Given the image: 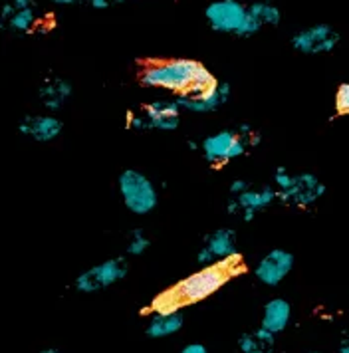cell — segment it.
<instances>
[{
    "mask_svg": "<svg viewBox=\"0 0 349 353\" xmlns=\"http://www.w3.org/2000/svg\"><path fill=\"white\" fill-rule=\"evenodd\" d=\"M201 62L189 60V58H173V60H163V62H151L141 70L143 85L147 88H159L174 92L179 96L189 94L192 88V81L197 78Z\"/></svg>",
    "mask_w": 349,
    "mask_h": 353,
    "instance_id": "cell-1",
    "label": "cell"
},
{
    "mask_svg": "<svg viewBox=\"0 0 349 353\" xmlns=\"http://www.w3.org/2000/svg\"><path fill=\"white\" fill-rule=\"evenodd\" d=\"M274 183L278 189V201L292 207H312L326 194V183H321L312 173L292 175L286 167H278L274 173Z\"/></svg>",
    "mask_w": 349,
    "mask_h": 353,
    "instance_id": "cell-2",
    "label": "cell"
},
{
    "mask_svg": "<svg viewBox=\"0 0 349 353\" xmlns=\"http://www.w3.org/2000/svg\"><path fill=\"white\" fill-rule=\"evenodd\" d=\"M119 194L123 199V205L133 214H149L157 207L159 193L153 181L135 169H126L119 175Z\"/></svg>",
    "mask_w": 349,
    "mask_h": 353,
    "instance_id": "cell-3",
    "label": "cell"
},
{
    "mask_svg": "<svg viewBox=\"0 0 349 353\" xmlns=\"http://www.w3.org/2000/svg\"><path fill=\"white\" fill-rule=\"evenodd\" d=\"M228 280L230 276L226 274V270H222L219 264H210V266H203L199 272L183 278L174 288L185 304H197L212 296L215 292H219Z\"/></svg>",
    "mask_w": 349,
    "mask_h": 353,
    "instance_id": "cell-4",
    "label": "cell"
},
{
    "mask_svg": "<svg viewBox=\"0 0 349 353\" xmlns=\"http://www.w3.org/2000/svg\"><path fill=\"white\" fill-rule=\"evenodd\" d=\"M246 147L248 145L240 137L238 129H222L201 141V151L205 155L206 163H210L212 167H222L228 161L244 155Z\"/></svg>",
    "mask_w": 349,
    "mask_h": 353,
    "instance_id": "cell-5",
    "label": "cell"
},
{
    "mask_svg": "<svg viewBox=\"0 0 349 353\" xmlns=\"http://www.w3.org/2000/svg\"><path fill=\"white\" fill-rule=\"evenodd\" d=\"M205 17L215 32L238 36L248 18V6L240 0H212L205 8Z\"/></svg>",
    "mask_w": 349,
    "mask_h": 353,
    "instance_id": "cell-6",
    "label": "cell"
},
{
    "mask_svg": "<svg viewBox=\"0 0 349 353\" xmlns=\"http://www.w3.org/2000/svg\"><path fill=\"white\" fill-rule=\"evenodd\" d=\"M127 270H129V266H127L126 258H111V260H106L94 268L86 270L83 274H79L74 286L81 294H94V292L110 288L119 280H123L127 276Z\"/></svg>",
    "mask_w": 349,
    "mask_h": 353,
    "instance_id": "cell-7",
    "label": "cell"
},
{
    "mask_svg": "<svg viewBox=\"0 0 349 353\" xmlns=\"http://www.w3.org/2000/svg\"><path fill=\"white\" fill-rule=\"evenodd\" d=\"M341 36L330 24H314L292 36V48L306 56L330 54L337 48Z\"/></svg>",
    "mask_w": 349,
    "mask_h": 353,
    "instance_id": "cell-8",
    "label": "cell"
},
{
    "mask_svg": "<svg viewBox=\"0 0 349 353\" xmlns=\"http://www.w3.org/2000/svg\"><path fill=\"white\" fill-rule=\"evenodd\" d=\"M294 254L288 252L284 248H274L270 250L266 256H262V260L256 264L254 274L258 278V282H262L264 286H278L284 280L288 274L292 272L294 268Z\"/></svg>",
    "mask_w": 349,
    "mask_h": 353,
    "instance_id": "cell-9",
    "label": "cell"
},
{
    "mask_svg": "<svg viewBox=\"0 0 349 353\" xmlns=\"http://www.w3.org/2000/svg\"><path fill=\"white\" fill-rule=\"evenodd\" d=\"M235 252H238L237 232L232 228H219V230L205 236V244L199 250L197 260L203 266H210V264H217L219 260L230 256Z\"/></svg>",
    "mask_w": 349,
    "mask_h": 353,
    "instance_id": "cell-10",
    "label": "cell"
},
{
    "mask_svg": "<svg viewBox=\"0 0 349 353\" xmlns=\"http://www.w3.org/2000/svg\"><path fill=\"white\" fill-rule=\"evenodd\" d=\"M143 115L147 119L149 129L159 131H174L181 123V112L183 108L179 105L177 99H157L153 103H147L141 108Z\"/></svg>",
    "mask_w": 349,
    "mask_h": 353,
    "instance_id": "cell-11",
    "label": "cell"
},
{
    "mask_svg": "<svg viewBox=\"0 0 349 353\" xmlns=\"http://www.w3.org/2000/svg\"><path fill=\"white\" fill-rule=\"evenodd\" d=\"M228 97H230V83L219 81L217 88L208 90L205 94H183L177 97V101L185 112L210 113L224 105L228 101Z\"/></svg>",
    "mask_w": 349,
    "mask_h": 353,
    "instance_id": "cell-12",
    "label": "cell"
},
{
    "mask_svg": "<svg viewBox=\"0 0 349 353\" xmlns=\"http://www.w3.org/2000/svg\"><path fill=\"white\" fill-rule=\"evenodd\" d=\"M18 129L22 135L30 137L38 143H48L62 133V121L54 115H26L18 123Z\"/></svg>",
    "mask_w": 349,
    "mask_h": 353,
    "instance_id": "cell-13",
    "label": "cell"
},
{
    "mask_svg": "<svg viewBox=\"0 0 349 353\" xmlns=\"http://www.w3.org/2000/svg\"><path fill=\"white\" fill-rule=\"evenodd\" d=\"M238 203H240V216L244 223H250L256 212L268 209L274 201H278V189L272 187H262V189H248L246 193L238 194Z\"/></svg>",
    "mask_w": 349,
    "mask_h": 353,
    "instance_id": "cell-14",
    "label": "cell"
},
{
    "mask_svg": "<svg viewBox=\"0 0 349 353\" xmlns=\"http://www.w3.org/2000/svg\"><path fill=\"white\" fill-rule=\"evenodd\" d=\"M72 83L62 78H46L42 81L40 90H38V96L42 105L50 110V112H58L62 110L63 103L72 97Z\"/></svg>",
    "mask_w": 349,
    "mask_h": 353,
    "instance_id": "cell-15",
    "label": "cell"
},
{
    "mask_svg": "<svg viewBox=\"0 0 349 353\" xmlns=\"http://www.w3.org/2000/svg\"><path fill=\"white\" fill-rule=\"evenodd\" d=\"M292 318V305L290 302H286L284 298H274L264 305L262 312V327L268 330L272 334H280L284 332Z\"/></svg>",
    "mask_w": 349,
    "mask_h": 353,
    "instance_id": "cell-16",
    "label": "cell"
},
{
    "mask_svg": "<svg viewBox=\"0 0 349 353\" xmlns=\"http://www.w3.org/2000/svg\"><path fill=\"white\" fill-rule=\"evenodd\" d=\"M183 323H185V318H183L181 312H174V314H153V318L147 323L145 334L151 339H163V337L174 336L177 332H181Z\"/></svg>",
    "mask_w": 349,
    "mask_h": 353,
    "instance_id": "cell-17",
    "label": "cell"
},
{
    "mask_svg": "<svg viewBox=\"0 0 349 353\" xmlns=\"http://www.w3.org/2000/svg\"><path fill=\"white\" fill-rule=\"evenodd\" d=\"M183 305H185V302H183V298L179 296L177 288H169L153 298V302H151V312H153V314H174V312H179Z\"/></svg>",
    "mask_w": 349,
    "mask_h": 353,
    "instance_id": "cell-18",
    "label": "cell"
},
{
    "mask_svg": "<svg viewBox=\"0 0 349 353\" xmlns=\"http://www.w3.org/2000/svg\"><path fill=\"white\" fill-rule=\"evenodd\" d=\"M250 14L258 18L264 26H278L280 20H282V12L276 4H270V2H264V0H258V2H252L248 6Z\"/></svg>",
    "mask_w": 349,
    "mask_h": 353,
    "instance_id": "cell-19",
    "label": "cell"
},
{
    "mask_svg": "<svg viewBox=\"0 0 349 353\" xmlns=\"http://www.w3.org/2000/svg\"><path fill=\"white\" fill-rule=\"evenodd\" d=\"M34 24H36V12H34V6H30V8L16 10L14 17L6 22V28H10L12 32L26 34L34 28Z\"/></svg>",
    "mask_w": 349,
    "mask_h": 353,
    "instance_id": "cell-20",
    "label": "cell"
},
{
    "mask_svg": "<svg viewBox=\"0 0 349 353\" xmlns=\"http://www.w3.org/2000/svg\"><path fill=\"white\" fill-rule=\"evenodd\" d=\"M149 246H151L149 236L143 232L141 228H135L129 236V242H127V254L129 256H141L149 250Z\"/></svg>",
    "mask_w": 349,
    "mask_h": 353,
    "instance_id": "cell-21",
    "label": "cell"
},
{
    "mask_svg": "<svg viewBox=\"0 0 349 353\" xmlns=\"http://www.w3.org/2000/svg\"><path fill=\"white\" fill-rule=\"evenodd\" d=\"M217 264L221 266L222 270H226V274H228L230 278H235L238 274L244 272V262H242V254H240V252H235V254H230V256L222 258Z\"/></svg>",
    "mask_w": 349,
    "mask_h": 353,
    "instance_id": "cell-22",
    "label": "cell"
},
{
    "mask_svg": "<svg viewBox=\"0 0 349 353\" xmlns=\"http://www.w3.org/2000/svg\"><path fill=\"white\" fill-rule=\"evenodd\" d=\"M333 105H335V113L337 115H349V81L341 83L335 92V99H333Z\"/></svg>",
    "mask_w": 349,
    "mask_h": 353,
    "instance_id": "cell-23",
    "label": "cell"
},
{
    "mask_svg": "<svg viewBox=\"0 0 349 353\" xmlns=\"http://www.w3.org/2000/svg\"><path fill=\"white\" fill-rule=\"evenodd\" d=\"M238 133H240V137L246 141V145H258L262 141V137H260V133L258 131H254L250 125H238Z\"/></svg>",
    "mask_w": 349,
    "mask_h": 353,
    "instance_id": "cell-24",
    "label": "cell"
},
{
    "mask_svg": "<svg viewBox=\"0 0 349 353\" xmlns=\"http://www.w3.org/2000/svg\"><path fill=\"white\" fill-rule=\"evenodd\" d=\"M250 189V185L246 183V181H242V179H237L232 185H230V196H238V194L246 193Z\"/></svg>",
    "mask_w": 349,
    "mask_h": 353,
    "instance_id": "cell-25",
    "label": "cell"
},
{
    "mask_svg": "<svg viewBox=\"0 0 349 353\" xmlns=\"http://www.w3.org/2000/svg\"><path fill=\"white\" fill-rule=\"evenodd\" d=\"M121 2H126V0H90L92 8H95V10H106V8L115 6V4H121Z\"/></svg>",
    "mask_w": 349,
    "mask_h": 353,
    "instance_id": "cell-26",
    "label": "cell"
},
{
    "mask_svg": "<svg viewBox=\"0 0 349 353\" xmlns=\"http://www.w3.org/2000/svg\"><path fill=\"white\" fill-rule=\"evenodd\" d=\"M14 12H16V8H14V4L12 2H6L4 6H2V12H0V20H2V24L6 26V22L10 20V18L14 17Z\"/></svg>",
    "mask_w": 349,
    "mask_h": 353,
    "instance_id": "cell-27",
    "label": "cell"
},
{
    "mask_svg": "<svg viewBox=\"0 0 349 353\" xmlns=\"http://www.w3.org/2000/svg\"><path fill=\"white\" fill-rule=\"evenodd\" d=\"M181 353H208L203 343H189V345H185Z\"/></svg>",
    "mask_w": 349,
    "mask_h": 353,
    "instance_id": "cell-28",
    "label": "cell"
},
{
    "mask_svg": "<svg viewBox=\"0 0 349 353\" xmlns=\"http://www.w3.org/2000/svg\"><path fill=\"white\" fill-rule=\"evenodd\" d=\"M14 4L16 10H22V8H30L32 0H10Z\"/></svg>",
    "mask_w": 349,
    "mask_h": 353,
    "instance_id": "cell-29",
    "label": "cell"
},
{
    "mask_svg": "<svg viewBox=\"0 0 349 353\" xmlns=\"http://www.w3.org/2000/svg\"><path fill=\"white\" fill-rule=\"evenodd\" d=\"M337 353H349V339H348V337H343V339H341V343H339V350H337Z\"/></svg>",
    "mask_w": 349,
    "mask_h": 353,
    "instance_id": "cell-30",
    "label": "cell"
},
{
    "mask_svg": "<svg viewBox=\"0 0 349 353\" xmlns=\"http://www.w3.org/2000/svg\"><path fill=\"white\" fill-rule=\"evenodd\" d=\"M50 2H54V4H58V6H70V4H74V2H78V0H50Z\"/></svg>",
    "mask_w": 349,
    "mask_h": 353,
    "instance_id": "cell-31",
    "label": "cell"
},
{
    "mask_svg": "<svg viewBox=\"0 0 349 353\" xmlns=\"http://www.w3.org/2000/svg\"><path fill=\"white\" fill-rule=\"evenodd\" d=\"M42 353H62L60 350H42Z\"/></svg>",
    "mask_w": 349,
    "mask_h": 353,
    "instance_id": "cell-32",
    "label": "cell"
},
{
    "mask_svg": "<svg viewBox=\"0 0 349 353\" xmlns=\"http://www.w3.org/2000/svg\"><path fill=\"white\" fill-rule=\"evenodd\" d=\"M308 353H323V352H308Z\"/></svg>",
    "mask_w": 349,
    "mask_h": 353,
    "instance_id": "cell-33",
    "label": "cell"
},
{
    "mask_svg": "<svg viewBox=\"0 0 349 353\" xmlns=\"http://www.w3.org/2000/svg\"><path fill=\"white\" fill-rule=\"evenodd\" d=\"M346 337H348V339H349V332H348V334H346Z\"/></svg>",
    "mask_w": 349,
    "mask_h": 353,
    "instance_id": "cell-34",
    "label": "cell"
}]
</instances>
